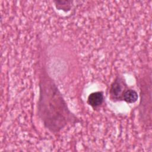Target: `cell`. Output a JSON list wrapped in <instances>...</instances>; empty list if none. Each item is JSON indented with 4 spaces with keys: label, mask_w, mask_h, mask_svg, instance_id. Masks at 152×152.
<instances>
[{
    "label": "cell",
    "mask_w": 152,
    "mask_h": 152,
    "mask_svg": "<svg viewBox=\"0 0 152 152\" xmlns=\"http://www.w3.org/2000/svg\"><path fill=\"white\" fill-rule=\"evenodd\" d=\"M38 115L44 126L56 133L68 124L77 122V118L69 110L56 84L48 77L40 81Z\"/></svg>",
    "instance_id": "1"
},
{
    "label": "cell",
    "mask_w": 152,
    "mask_h": 152,
    "mask_svg": "<svg viewBox=\"0 0 152 152\" xmlns=\"http://www.w3.org/2000/svg\"><path fill=\"white\" fill-rule=\"evenodd\" d=\"M125 90L123 80L117 77L110 86L109 92L111 99L113 100H122V96Z\"/></svg>",
    "instance_id": "2"
},
{
    "label": "cell",
    "mask_w": 152,
    "mask_h": 152,
    "mask_svg": "<svg viewBox=\"0 0 152 152\" xmlns=\"http://www.w3.org/2000/svg\"><path fill=\"white\" fill-rule=\"evenodd\" d=\"M104 96L102 91H96L91 93L87 99V103L93 108L99 107L103 102Z\"/></svg>",
    "instance_id": "3"
},
{
    "label": "cell",
    "mask_w": 152,
    "mask_h": 152,
    "mask_svg": "<svg viewBox=\"0 0 152 152\" xmlns=\"http://www.w3.org/2000/svg\"><path fill=\"white\" fill-rule=\"evenodd\" d=\"M137 93L132 89H127L125 91L122 96V100L128 103H135L138 100Z\"/></svg>",
    "instance_id": "4"
},
{
    "label": "cell",
    "mask_w": 152,
    "mask_h": 152,
    "mask_svg": "<svg viewBox=\"0 0 152 152\" xmlns=\"http://www.w3.org/2000/svg\"><path fill=\"white\" fill-rule=\"evenodd\" d=\"M55 3L56 7L59 10H62L65 11H68L70 9L69 5L71 4V1H54Z\"/></svg>",
    "instance_id": "5"
}]
</instances>
